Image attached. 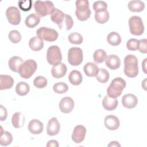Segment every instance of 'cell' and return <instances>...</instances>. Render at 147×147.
<instances>
[{"label":"cell","mask_w":147,"mask_h":147,"mask_svg":"<svg viewBox=\"0 0 147 147\" xmlns=\"http://www.w3.org/2000/svg\"><path fill=\"white\" fill-rule=\"evenodd\" d=\"M29 46L32 51H39L44 47V42L38 37L34 36L29 40Z\"/></svg>","instance_id":"cell-23"},{"label":"cell","mask_w":147,"mask_h":147,"mask_svg":"<svg viewBox=\"0 0 147 147\" xmlns=\"http://www.w3.org/2000/svg\"><path fill=\"white\" fill-rule=\"evenodd\" d=\"M25 116L21 113H15L11 118V123L15 128H20L22 127L25 123Z\"/></svg>","instance_id":"cell-24"},{"label":"cell","mask_w":147,"mask_h":147,"mask_svg":"<svg viewBox=\"0 0 147 147\" xmlns=\"http://www.w3.org/2000/svg\"><path fill=\"white\" fill-rule=\"evenodd\" d=\"M104 124L106 127L110 130H115L120 126V122L118 117L113 115H109L105 117Z\"/></svg>","instance_id":"cell-14"},{"label":"cell","mask_w":147,"mask_h":147,"mask_svg":"<svg viewBox=\"0 0 147 147\" xmlns=\"http://www.w3.org/2000/svg\"><path fill=\"white\" fill-rule=\"evenodd\" d=\"M47 60L48 63L52 65H56L61 63L62 55L58 46L52 45L48 48L47 52Z\"/></svg>","instance_id":"cell-6"},{"label":"cell","mask_w":147,"mask_h":147,"mask_svg":"<svg viewBox=\"0 0 147 147\" xmlns=\"http://www.w3.org/2000/svg\"><path fill=\"white\" fill-rule=\"evenodd\" d=\"M139 45V40L135 38H130L126 43L127 48L129 51H135L138 50Z\"/></svg>","instance_id":"cell-42"},{"label":"cell","mask_w":147,"mask_h":147,"mask_svg":"<svg viewBox=\"0 0 147 147\" xmlns=\"http://www.w3.org/2000/svg\"><path fill=\"white\" fill-rule=\"evenodd\" d=\"M124 74L129 78H134L138 74V60L133 55H128L124 59Z\"/></svg>","instance_id":"cell-1"},{"label":"cell","mask_w":147,"mask_h":147,"mask_svg":"<svg viewBox=\"0 0 147 147\" xmlns=\"http://www.w3.org/2000/svg\"><path fill=\"white\" fill-rule=\"evenodd\" d=\"M86 134V127L81 125H77L74 129L71 137L72 140L76 144L81 143L84 140Z\"/></svg>","instance_id":"cell-11"},{"label":"cell","mask_w":147,"mask_h":147,"mask_svg":"<svg viewBox=\"0 0 147 147\" xmlns=\"http://www.w3.org/2000/svg\"><path fill=\"white\" fill-rule=\"evenodd\" d=\"M37 68L36 62L34 60L28 59L25 61L20 66L18 72L22 78L29 79L36 72Z\"/></svg>","instance_id":"cell-5"},{"label":"cell","mask_w":147,"mask_h":147,"mask_svg":"<svg viewBox=\"0 0 147 147\" xmlns=\"http://www.w3.org/2000/svg\"><path fill=\"white\" fill-rule=\"evenodd\" d=\"M107 41L111 45L117 46L121 42V37L117 32H111L107 35Z\"/></svg>","instance_id":"cell-30"},{"label":"cell","mask_w":147,"mask_h":147,"mask_svg":"<svg viewBox=\"0 0 147 147\" xmlns=\"http://www.w3.org/2000/svg\"><path fill=\"white\" fill-rule=\"evenodd\" d=\"M6 16L9 22L11 25H17L21 22L20 11L15 6H10L7 9Z\"/></svg>","instance_id":"cell-10"},{"label":"cell","mask_w":147,"mask_h":147,"mask_svg":"<svg viewBox=\"0 0 147 147\" xmlns=\"http://www.w3.org/2000/svg\"><path fill=\"white\" fill-rule=\"evenodd\" d=\"M126 85V82L122 78L118 77L114 79L107 89V95L112 98L119 96Z\"/></svg>","instance_id":"cell-2"},{"label":"cell","mask_w":147,"mask_h":147,"mask_svg":"<svg viewBox=\"0 0 147 147\" xmlns=\"http://www.w3.org/2000/svg\"><path fill=\"white\" fill-rule=\"evenodd\" d=\"M93 9L95 13L107 10V3L102 1H97L93 3Z\"/></svg>","instance_id":"cell-40"},{"label":"cell","mask_w":147,"mask_h":147,"mask_svg":"<svg viewBox=\"0 0 147 147\" xmlns=\"http://www.w3.org/2000/svg\"><path fill=\"white\" fill-rule=\"evenodd\" d=\"M47 147H51V146L58 147L59 146V144H58V142L57 141L54 140H50L48 142V143L47 144Z\"/></svg>","instance_id":"cell-45"},{"label":"cell","mask_w":147,"mask_h":147,"mask_svg":"<svg viewBox=\"0 0 147 147\" xmlns=\"http://www.w3.org/2000/svg\"><path fill=\"white\" fill-rule=\"evenodd\" d=\"M34 8L37 15L40 17L51 14L55 9L53 2L49 1H37L34 3Z\"/></svg>","instance_id":"cell-4"},{"label":"cell","mask_w":147,"mask_h":147,"mask_svg":"<svg viewBox=\"0 0 147 147\" xmlns=\"http://www.w3.org/2000/svg\"><path fill=\"white\" fill-rule=\"evenodd\" d=\"M36 34L37 37L48 42L55 41L57 39L59 36L56 30L45 26L38 29L36 31Z\"/></svg>","instance_id":"cell-8"},{"label":"cell","mask_w":147,"mask_h":147,"mask_svg":"<svg viewBox=\"0 0 147 147\" xmlns=\"http://www.w3.org/2000/svg\"><path fill=\"white\" fill-rule=\"evenodd\" d=\"M138 49L142 53H147V40L145 38L139 40V45Z\"/></svg>","instance_id":"cell-43"},{"label":"cell","mask_w":147,"mask_h":147,"mask_svg":"<svg viewBox=\"0 0 147 147\" xmlns=\"http://www.w3.org/2000/svg\"><path fill=\"white\" fill-rule=\"evenodd\" d=\"M68 41L73 44H80L82 43L83 40L82 36L77 32L70 33L68 35Z\"/></svg>","instance_id":"cell-36"},{"label":"cell","mask_w":147,"mask_h":147,"mask_svg":"<svg viewBox=\"0 0 147 147\" xmlns=\"http://www.w3.org/2000/svg\"><path fill=\"white\" fill-rule=\"evenodd\" d=\"M108 146H121V145L117 141H112L108 145Z\"/></svg>","instance_id":"cell-46"},{"label":"cell","mask_w":147,"mask_h":147,"mask_svg":"<svg viewBox=\"0 0 147 147\" xmlns=\"http://www.w3.org/2000/svg\"><path fill=\"white\" fill-rule=\"evenodd\" d=\"M40 21V17L35 13H32L28 16L25 19V25L29 28H33L36 26Z\"/></svg>","instance_id":"cell-26"},{"label":"cell","mask_w":147,"mask_h":147,"mask_svg":"<svg viewBox=\"0 0 147 147\" xmlns=\"http://www.w3.org/2000/svg\"><path fill=\"white\" fill-rule=\"evenodd\" d=\"M60 129V125L57 119L55 117L51 118L48 122L47 127V134L51 136H56L59 133Z\"/></svg>","instance_id":"cell-13"},{"label":"cell","mask_w":147,"mask_h":147,"mask_svg":"<svg viewBox=\"0 0 147 147\" xmlns=\"http://www.w3.org/2000/svg\"><path fill=\"white\" fill-rule=\"evenodd\" d=\"M7 110L3 106V105H1V110H0V120L1 121H3L6 120L7 118Z\"/></svg>","instance_id":"cell-44"},{"label":"cell","mask_w":147,"mask_h":147,"mask_svg":"<svg viewBox=\"0 0 147 147\" xmlns=\"http://www.w3.org/2000/svg\"><path fill=\"white\" fill-rule=\"evenodd\" d=\"M13 141V137L10 133L7 131H4L2 127H1L0 145L2 146H7L10 145Z\"/></svg>","instance_id":"cell-28"},{"label":"cell","mask_w":147,"mask_h":147,"mask_svg":"<svg viewBox=\"0 0 147 147\" xmlns=\"http://www.w3.org/2000/svg\"><path fill=\"white\" fill-rule=\"evenodd\" d=\"M9 38L12 43L17 44L21 40V35L20 33L17 30H11L8 35Z\"/></svg>","instance_id":"cell-39"},{"label":"cell","mask_w":147,"mask_h":147,"mask_svg":"<svg viewBox=\"0 0 147 147\" xmlns=\"http://www.w3.org/2000/svg\"><path fill=\"white\" fill-rule=\"evenodd\" d=\"M29 85L24 82H19L16 87V92L20 96L26 95L29 92Z\"/></svg>","instance_id":"cell-31"},{"label":"cell","mask_w":147,"mask_h":147,"mask_svg":"<svg viewBox=\"0 0 147 147\" xmlns=\"http://www.w3.org/2000/svg\"><path fill=\"white\" fill-rule=\"evenodd\" d=\"M83 77L80 71L78 70H72L68 75L69 82L74 86L79 85L82 82Z\"/></svg>","instance_id":"cell-25"},{"label":"cell","mask_w":147,"mask_h":147,"mask_svg":"<svg viewBox=\"0 0 147 147\" xmlns=\"http://www.w3.org/2000/svg\"><path fill=\"white\" fill-rule=\"evenodd\" d=\"M95 77L99 82L101 83H105L109 80V73L106 69L100 68L99 69V71Z\"/></svg>","instance_id":"cell-34"},{"label":"cell","mask_w":147,"mask_h":147,"mask_svg":"<svg viewBox=\"0 0 147 147\" xmlns=\"http://www.w3.org/2000/svg\"><path fill=\"white\" fill-rule=\"evenodd\" d=\"M93 58L95 63L98 64L102 63L106 60L107 58V53L103 49H99L94 52Z\"/></svg>","instance_id":"cell-32"},{"label":"cell","mask_w":147,"mask_h":147,"mask_svg":"<svg viewBox=\"0 0 147 147\" xmlns=\"http://www.w3.org/2000/svg\"><path fill=\"white\" fill-rule=\"evenodd\" d=\"M65 14L61 10L55 8L53 13L51 14V19L54 23L59 26L63 22L65 17Z\"/></svg>","instance_id":"cell-29"},{"label":"cell","mask_w":147,"mask_h":147,"mask_svg":"<svg viewBox=\"0 0 147 147\" xmlns=\"http://www.w3.org/2000/svg\"><path fill=\"white\" fill-rule=\"evenodd\" d=\"M14 84L13 78L7 75H0V90H3L10 89L12 87Z\"/></svg>","instance_id":"cell-20"},{"label":"cell","mask_w":147,"mask_h":147,"mask_svg":"<svg viewBox=\"0 0 147 147\" xmlns=\"http://www.w3.org/2000/svg\"><path fill=\"white\" fill-rule=\"evenodd\" d=\"M99 69L98 65L92 62L87 63L83 68L85 74L88 77L96 76L99 71Z\"/></svg>","instance_id":"cell-21"},{"label":"cell","mask_w":147,"mask_h":147,"mask_svg":"<svg viewBox=\"0 0 147 147\" xmlns=\"http://www.w3.org/2000/svg\"><path fill=\"white\" fill-rule=\"evenodd\" d=\"M59 107L62 113L65 114L71 113L74 108V101L71 97H64L60 101Z\"/></svg>","instance_id":"cell-12"},{"label":"cell","mask_w":147,"mask_h":147,"mask_svg":"<svg viewBox=\"0 0 147 147\" xmlns=\"http://www.w3.org/2000/svg\"><path fill=\"white\" fill-rule=\"evenodd\" d=\"M83 59V51L78 47L71 48L68 52V61L72 66L80 65Z\"/></svg>","instance_id":"cell-9"},{"label":"cell","mask_w":147,"mask_h":147,"mask_svg":"<svg viewBox=\"0 0 147 147\" xmlns=\"http://www.w3.org/2000/svg\"><path fill=\"white\" fill-rule=\"evenodd\" d=\"M122 103L123 106L127 109H133L137 106L138 99L134 94H127L122 97Z\"/></svg>","instance_id":"cell-15"},{"label":"cell","mask_w":147,"mask_h":147,"mask_svg":"<svg viewBox=\"0 0 147 147\" xmlns=\"http://www.w3.org/2000/svg\"><path fill=\"white\" fill-rule=\"evenodd\" d=\"M75 5L76 7L75 15L77 18L81 21L88 20L91 13L89 7V2L87 0H77Z\"/></svg>","instance_id":"cell-3"},{"label":"cell","mask_w":147,"mask_h":147,"mask_svg":"<svg viewBox=\"0 0 147 147\" xmlns=\"http://www.w3.org/2000/svg\"><path fill=\"white\" fill-rule=\"evenodd\" d=\"M95 21L99 24H105L109 19V13L107 10L95 13Z\"/></svg>","instance_id":"cell-33"},{"label":"cell","mask_w":147,"mask_h":147,"mask_svg":"<svg viewBox=\"0 0 147 147\" xmlns=\"http://www.w3.org/2000/svg\"><path fill=\"white\" fill-rule=\"evenodd\" d=\"M118 101L117 98H112L108 95L105 96L102 100V106L107 111H112L115 109L118 106Z\"/></svg>","instance_id":"cell-19"},{"label":"cell","mask_w":147,"mask_h":147,"mask_svg":"<svg viewBox=\"0 0 147 147\" xmlns=\"http://www.w3.org/2000/svg\"><path fill=\"white\" fill-rule=\"evenodd\" d=\"M47 79L42 76H38L35 78L33 80L34 86L37 88H43L47 85Z\"/></svg>","instance_id":"cell-38"},{"label":"cell","mask_w":147,"mask_h":147,"mask_svg":"<svg viewBox=\"0 0 147 147\" xmlns=\"http://www.w3.org/2000/svg\"><path fill=\"white\" fill-rule=\"evenodd\" d=\"M24 62V61L23 59L20 57L17 56H13L9 59L8 61L9 67L12 71L18 72L20 66Z\"/></svg>","instance_id":"cell-22"},{"label":"cell","mask_w":147,"mask_h":147,"mask_svg":"<svg viewBox=\"0 0 147 147\" xmlns=\"http://www.w3.org/2000/svg\"><path fill=\"white\" fill-rule=\"evenodd\" d=\"M127 7L130 11L133 12H141L144 10L145 8L144 3L139 0H134L130 1Z\"/></svg>","instance_id":"cell-27"},{"label":"cell","mask_w":147,"mask_h":147,"mask_svg":"<svg viewBox=\"0 0 147 147\" xmlns=\"http://www.w3.org/2000/svg\"><path fill=\"white\" fill-rule=\"evenodd\" d=\"M28 128L29 131L32 134H39L42 132L44 125L40 121L36 119H33L29 122Z\"/></svg>","instance_id":"cell-17"},{"label":"cell","mask_w":147,"mask_h":147,"mask_svg":"<svg viewBox=\"0 0 147 147\" xmlns=\"http://www.w3.org/2000/svg\"><path fill=\"white\" fill-rule=\"evenodd\" d=\"M20 9L24 11H29L32 6V1H20L18 2Z\"/></svg>","instance_id":"cell-41"},{"label":"cell","mask_w":147,"mask_h":147,"mask_svg":"<svg viewBox=\"0 0 147 147\" xmlns=\"http://www.w3.org/2000/svg\"><path fill=\"white\" fill-rule=\"evenodd\" d=\"M130 32L135 36L141 35L144 31V26L140 17L134 16L129 20Z\"/></svg>","instance_id":"cell-7"},{"label":"cell","mask_w":147,"mask_h":147,"mask_svg":"<svg viewBox=\"0 0 147 147\" xmlns=\"http://www.w3.org/2000/svg\"><path fill=\"white\" fill-rule=\"evenodd\" d=\"M73 25L74 21L71 16L68 14H65V17L63 22L58 26L60 29H62L63 28H65L66 30H69L72 28Z\"/></svg>","instance_id":"cell-35"},{"label":"cell","mask_w":147,"mask_h":147,"mask_svg":"<svg viewBox=\"0 0 147 147\" xmlns=\"http://www.w3.org/2000/svg\"><path fill=\"white\" fill-rule=\"evenodd\" d=\"M105 64L110 69L115 70L120 67L121 60L119 57L115 55H110L107 56L105 60Z\"/></svg>","instance_id":"cell-18"},{"label":"cell","mask_w":147,"mask_h":147,"mask_svg":"<svg viewBox=\"0 0 147 147\" xmlns=\"http://www.w3.org/2000/svg\"><path fill=\"white\" fill-rule=\"evenodd\" d=\"M67 68L66 65L63 63L53 65L51 69V74L53 77L56 79L61 78L66 74Z\"/></svg>","instance_id":"cell-16"},{"label":"cell","mask_w":147,"mask_h":147,"mask_svg":"<svg viewBox=\"0 0 147 147\" xmlns=\"http://www.w3.org/2000/svg\"><path fill=\"white\" fill-rule=\"evenodd\" d=\"M68 90V85L64 82H57L54 84L53 90L57 94H64Z\"/></svg>","instance_id":"cell-37"}]
</instances>
